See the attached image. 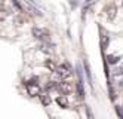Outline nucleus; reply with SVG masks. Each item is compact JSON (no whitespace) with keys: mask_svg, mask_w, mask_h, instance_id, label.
<instances>
[{"mask_svg":"<svg viewBox=\"0 0 123 119\" xmlns=\"http://www.w3.org/2000/svg\"><path fill=\"white\" fill-rule=\"evenodd\" d=\"M55 71H56L59 79H65V77H68L71 75V67H70V64L64 63V64H61V66H56Z\"/></svg>","mask_w":123,"mask_h":119,"instance_id":"1","label":"nucleus"},{"mask_svg":"<svg viewBox=\"0 0 123 119\" xmlns=\"http://www.w3.org/2000/svg\"><path fill=\"white\" fill-rule=\"evenodd\" d=\"M25 86H27V91H28V94L31 97H37L40 95V86L36 84V80H30L25 84Z\"/></svg>","mask_w":123,"mask_h":119,"instance_id":"2","label":"nucleus"},{"mask_svg":"<svg viewBox=\"0 0 123 119\" xmlns=\"http://www.w3.org/2000/svg\"><path fill=\"white\" fill-rule=\"evenodd\" d=\"M33 36L40 40H49V31L43 28H33Z\"/></svg>","mask_w":123,"mask_h":119,"instance_id":"3","label":"nucleus"},{"mask_svg":"<svg viewBox=\"0 0 123 119\" xmlns=\"http://www.w3.org/2000/svg\"><path fill=\"white\" fill-rule=\"evenodd\" d=\"M56 89H58L62 95H65V94H70V92H71L73 88H71V85H70L68 82H61V84L56 85Z\"/></svg>","mask_w":123,"mask_h":119,"instance_id":"4","label":"nucleus"},{"mask_svg":"<svg viewBox=\"0 0 123 119\" xmlns=\"http://www.w3.org/2000/svg\"><path fill=\"white\" fill-rule=\"evenodd\" d=\"M105 12H107V18H108V20H114V16H116V14H117V9H116L114 5H110V6L105 7Z\"/></svg>","mask_w":123,"mask_h":119,"instance_id":"5","label":"nucleus"},{"mask_svg":"<svg viewBox=\"0 0 123 119\" xmlns=\"http://www.w3.org/2000/svg\"><path fill=\"white\" fill-rule=\"evenodd\" d=\"M56 103H58L59 107H62V109H67V107H68V100H67L65 95H59V97L56 98Z\"/></svg>","mask_w":123,"mask_h":119,"instance_id":"6","label":"nucleus"},{"mask_svg":"<svg viewBox=\"0 0 123 119\" xmlns=\"http://www.w3.org/2000/svg\"><path fill=\"white\" fill-rule=\"evenodd\" d=\"M108 43H110V37H108V34H105L104 31H102V34H101V48L102 49H105L108 46Z\"/></svg>","mask_w":123,"mask_h":119,"instance_id":"7","label":"nucleus"},{"mask_svg":"<svg viewBox=\"0 0 123 119\" xmlns=\"http://www.w3.org/2000/svg\"><path fill=\"white\" fill-rule=\"evenodd\" d=\"M42 51L46 52V54H52V52H54V45H50V43H43V45H42Z\"/></svg>","mask_w":123,"mask_h":119,"instance_id":"8","label":"nucleus"},{"mask_svg":"<svg viewBox=\"0 0 123 119\" xmlns=\"http://www.w3.org/2000/svg\"><path fill=\"white\" fill-rule=\"evenodd\" d=\"M40 100H42V104H43V106H49V104H50V101H52V100H50V97H49L48 94H43V95H40Z\"/></svg>","mask_w":123,"mask_h":119,"instance_id":"9","label":"nucleus"},{"mask_svg":"<svg viewBox=\"0 0 123 119\" xmlns=\"http://www.w3.org/2000/svg\"><path fill=\"white\" fill-rule=\"evenodd\" d=\"M45 66H46V67H48L49 70H52V71H55V69H56V64L54 63V60H46Z\"/></svg>","mask_w":123,"mask_h":119,"instance_id":"10","label":"nucleus"},{"mask_svg":"<svg viewBox=\"0 0 123 119\" xmlns=\"http://www.w3.org/2000/svg\"><path fill=\"white\" fill-rule=\"evenodd\" d=\"M107 60H108V63H110V64H116V63L120 60V57H117V55H108V57H107Z\"/></svg>","mask_w":123,"mask_h":119,"instance_id":"11","label":"nucleus"},{"mask_svg":"<svg viewBox=\"0 0 123 119\" xmlns=\"http://www.w3.org/2000/svg\"><path fill=\"white\" fill-rule=\"evenodd\" d=\"M7 15H9V12H7V11H5V9H0V21H3Z\"/></svg>","mask_w":123,"mask_h":119,"instance_id":"12","label":"nucleus"},{"mask_svg":"<svg viewBox=\"0 0 123 119\" xmlns=\"http://www.w3.org/2000/svg\"><path fill=\"white\" fill-rule=\"evenodd\" d=\"M114 75H117V76H120V75H122V76H123V63L120 64V66H119L117 69H116V71H114Z\"/></svg>","mask_w":123,"mask_h":119,"instance_id":"13","label":"nucleus"},{"mask_svg":"<svg viewBox=\"0 0 123 119\" xmlns=\"http://www.w3.org/2000/svg\"><path fill=\"white\" fill-rule=\"evenodd\" d=\"M56 89V85H55V82H48V85H46V89Z\"/></svg>","mask_w":123,"mask_h":119,"instance_id":"14","label":"nucleus"},{"mask_svg":"<svg viewBox=\"0 0 123 119\" xmlns=\"http://www.w3.org/2000/svg\"><path fill=\"white\" fill-rule=\"evenodd\" d=\"M12 3H13V6H15L16 9H18V11H21V9H22V6L19 5V2H18V0H12Z\"/></svg>","mask_w":123,"mask_h":119,"instance_id":"15","label":"nucleus"},{"mask_svg":"<svg viewBox=\"0 0 123 119\" xmlns=\"http://www.w3.org/2000/svg\"><path fill=\"white\" fill-rule=\"evenodd\" d=\"M120 86H122V88H123V80H120Z\"/></svg>","mask_w":123,"mask_h":119,"instance_id":"16","label":"nucleus"}]
</instances>
